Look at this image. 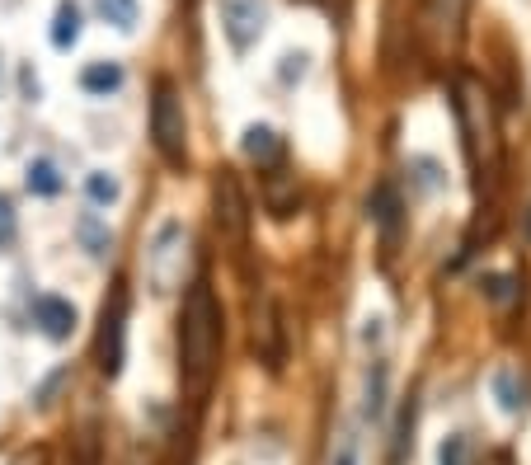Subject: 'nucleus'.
Masks as SVG:
<instances>
[{"mask_svg":"<svg viewBox=\"0 0 531 465\" xmlns=\"http://www.w3.org/2000/svg\"><path fill=\"white\" fill-rule=\"evenodd\" d=\"M221 367V306L207 282H193L179 315V376L193 400H207Z\"/></svg>","mask_w":531,"mask_h":465,"instance_id":"obj_1","label":"nucleus"},{"mask_svg":"<svg viewBox=\"0 0 531 465\" xmlns=\"http://www.w3.org/2000/svg\"><path fill=\"white\" fill-rule=\"evenodd\" d=\"M456 113H461V127H466V151H470V165H475V184L494 188L499 184L503 155H499V137H494V118H489L485 94L475 90V85H461Z\"/></svg>","mask_w":531,"mask_h":465,"instance_id":"obj_2","label":"nucleus"},{"mask_svg":"<svg viewBox=\"0 0 531 465\" xmlns=\"http://www.w3.org/2000/svg\"><path fill=\"white\" fill-rule=\"evenodd\" d=\"M151 137H156V151L165 155V165L184 170L188 165V123H184L179 90H174L170 80H160L156 99H151Z\"/></svg>","mask_w":531,"mask_h":465,"instance_id":"obj_3","label":"nucleus"},{"mask_svg":"<svg viewBox=\"0 0 531 465\" xmlns=\"http://www.w3.org/2000/svg\"><path fill=\"white\" fill-rule=\"evenodd\" d=\"M184 259H188V231L179 221H160L151 245H146V278L160 296L174 292L184 278Z\"/></svg>","mask_w":531,"mask_h":465,"instance_id":"obj_4","label":"nucleus"},{"mask_svg":"<svg viewBox=\"0 0 531 465\" xmlns=\"http://www.w3.org/2000/svg\"><path fill=\"white\" fill-rule=\"evenodd\" d=\"M123 339H127V292L113 287V296L99 310V334H94V362H99V372L109 381L123 376V357H127Z\"/></svg>","mask_w":531,"mask_h":465,"instance_id":"obj_5","label":"nucleus"},{"mask_svg":"<svg viewBox=\"0 0 531 465\" xmlns=\"http://www.w3.org/2000/svg\"><path fill=\"white\" fill-rule=\"evenodd\" d=\"M221 33L231 38L235 52H250L268 29V0H217Z\"/></svg>","mask_w":531,"mask_h":465,"instance_id":"obj_6","label":"nucleus"},{"mask_svg":"<svg viewBox=\"0 0 531 465\" xmlns=\"http://www.w3.org/2000/svg\"><path fill=\"white\" fill-rule=\"evenodd\" d=\"M217 226L231 240H245V226H250V212H245V193H240V184H235L231 170L217 174Z\"/></svg>","mask_w":531,"mask_h":465,"instance_id":"obj_7","label":"nucleus"},{"mask_svg":"<svg viewBox=\"0 0 531 465\" xmlns=\"http://www.w3.org/2000/svg\"><path fill=\"white\" fill-rule=\"evenodd\" d=\"M33 325L43 329L47 339H66L76 329V306L62 301V296H38L33 301Z\"/></svg>","mask_w":531,"mask_h":465,"instance_id":"obj_8","label":"nucleus"},{"mask_svg":"<svg viewBox=\"0 0 531 465\" xmlns=\"http://www.w3.org/2000/svg\"><path fill=\"white\" fill-rule=\"evenodd\" d=\"M80 85L90 94H113L118 85H123V66L118 62H90L85 71H80Z\"/></svg>","mask_w":531,"mask_h":465,"instance_id":"obj_9","label":"nucleus"},{"mask_svg":"<svg viewBox=\"0 0 531 465\" xmlns=\"http://www.w3.org/2000/svg\"><path fill=\"white\" fill-rule=\"evenodd\" d=\"M76 38H80V10L71 5V0H62L57 5V19H52V47H76Z\"/></svg>","mask_w":531,"mask_h":465,"instance_id":"obj_10","label":"nucleus"},{"mask_svg":"<svg viewBox=\"0 0 531 465\" xmlns=\"http://www.w3.org/2000/svg\"><path fill=\"white\" fill-rule=\"evenodd\" d=\"M372 217L386 226V235H395V226H400V198H395L391 184H376V193H372Z\"/></svg>","mask_w":531,"mask_h":465,"instance_id":"obj_11","label":"nucleus"},{"mask_svg":"<svg viewBox=\"0 0 531 465\" xmlns=\"http://www.w3.org/2000/svg\"><path fill=\"white\" fill-rule=\"evenodd\" d=\"M94 5H99V15L109 19L113 29H123V33L137 29V15H141L137 0H94Z\"/></svg>","mask_w":531,"mask_h":465,"instance_id":"obj_12","label":"nucleus"},{"mask_svg":"<svg viewBox=\"0 0 531 465\" xmlns=\"http://www.w3.org/2000/svg\"><path fill=\"white\" fill-rule=\"evenodd\" d=\"M62 188V174H57V165L52 160H33L29 165V193H38V198H52Z\"/></svg>","mask_w":531,"mask_h":465,"instance_id":"obj_13","label":"nucleus"},{"mask_svg":"<svg viewBox=\"0 0 531 465\" xmlns=\"http://www.w3.org/2000/svg\"><path fill=\"white\" fill-rule=\"evenodd\" d=\"M245 155H250V160H273V155H278L273 127H250V132H245Z\"/></svg>","mask_w":531,"mask_h":465,"instance_id":"obj_14","label":"nucleus"},{"mask_svg":"<svg viewBox=\"0 0 531 465\" xmlns=\"http://www.w3.org/2000/svg\"><path fill=\"white\" fill-rule=\"evenodd\" d=\"M414 447V400L400 409V428H395V451H391V465H405V451Z\"/></svg>","mask_w":531,"mask_h":465,"instance_id":"obj_15","label":"nucleus"},{"mask_svg":"<svg viewBox=\"0 0 531 465\" xmlns=\"http://www.w3.org/2000/svg\"><path fill=\"white\" fill-rule=\"evenodd\" d=\"M438 465H470V442L461 433H452L438 447Z\"/></svg>","mask_w":531,"mask_h":465,"instance_id":"obj_16","label":"nucleus"},{"mask_svg":"<svg viewBox=\"0 0 531 465\" xmlns=\"http://www.w3.org/2000/svg\"><path fill=\"white\" fill-rule=\"evenodd\" d=\"M85 188H90V198L94 202H118V179L104 170H94L90 179H85Z\"/></svg>","mask_w":531,"mask_h":465,"instance_id":"obj_17","label":"nucleus"},{"mask_svg":"<svg viewBox=\"0 0 531 465\" xmlns=\"http://www.w3.org/2000/svg\"><path fill=\"white\" fill-rule=\"evenodd\" d=\"M80 235H85V245H90V254H94V259H104V249H109V240H113V235L104 231V226H99L94 217H85V221H80Z\"/></svg>","mask_w":531,"mask_h":465,"instance_id":"obj_18","label":"nucleus"},{"mask_svg":"<svg viewBox=\"0 0 531 465\" xmlns=\"http://www.w3.org/2000/svg\"><path fill=\"white\" fill-rule=\"evenodd\" d=\"M329 465H358V437H353V433H339Z\"/></svg>","mask_w":531,"mask_h":465,"instance_id":"obj_19","label":"nucleus"},{"mask_svg":"<svg viewBox=\"0 0 531 465\" xmlns=\"http://www.w3.org/2000/svg\"><path fill=\"white\" fill-rule=\"evenodd\" d=\"M438 24L442 29H456V24H461V0H438Z\"/></svg>","mask_w":531,"mask_h":465,"instance_id":"obj_20","label":"nucleus"},{"mask_svg":"<svg viewBox=\"0 0 531 465\" xmlns=\"http://www.w3.org/2000/svg\"><path fill=\"white\" fill-rule=\"evenodd\" d=\"M10 235H15V212H10V202L0 198V245H5Z\"/></svg>","mask_w":531,"mask_h":465,"instance_id":"obj_21","label":"nucleus"},{"mask_svg":"<svg viewBox=\"0 0 531 465\" xmlns=\"http://www.w3.org/2000/svg\"><path fill=\"white\" fill-rule=\"evenodd\" d=\"M508 287H513L508 278H494L489 282V296H494V301H508Z\"/></svg>","mask_w":531,"mask_h":465,"instance_id":"obj_22","label":"nucleus"}]
</instances>
